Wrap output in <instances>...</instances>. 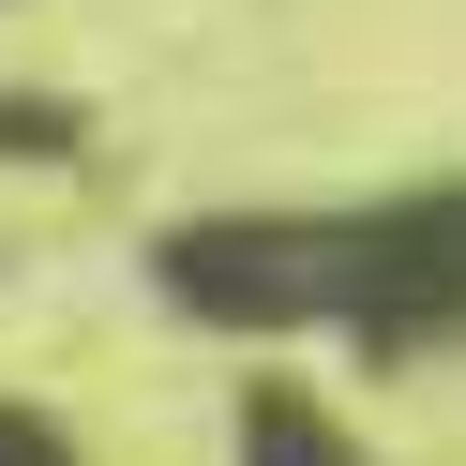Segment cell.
Listing matches in <instances>:
<instances>
[{
    "label": "cell",
    "mask_w": 466,
    "mask_h": 466,
    "mask_svg": "<svg viewBox=\"0 0 466 466\" xmlns=\"http://www.w3.org/2000/svg\"><path fill=\"white\" fill-rule=\"evenodd\" d=\"M256 466H346V436H316L301 406H256Z\"/></svg>",
    "instance_id": "cell-1"
}]
</instances>
